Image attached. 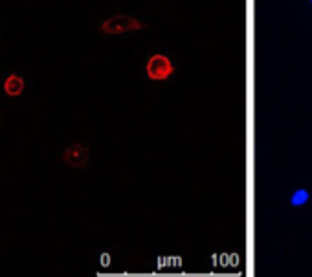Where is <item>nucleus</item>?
Listing matches in <instances>:
<instances>
[{
  "mask_svg": "<svg viewBox=\"0 0 312 277\" xmlns=\"http://www.w3.org/2000/svg\"><path fill=\"white\" fill-rule=\"evenodd\" d=\"M142 28L143 22L138 18L130 17V15H116V17L108 18L101 24V32L107 33V35H118V33L136 32Z\"/></svg>",
  "mask_w": 312,
  "mask_h": 277,
  "instance_id": "nucleus-1",
  "label": "nucleus"
},
{
  "mask_svg": "<svg viewBox=\"0 0 312 277\" xmlns=\"http://www.w3.org/2000/svg\"><path fill=\"white\" fill-rule=\"evenodd\" d=\"M149 79L152 81H165L173 76V63L171 59L164 54H154L147 61V66H145Z\"/></svg>",
  "mask_w": 312,
  "mask_h": 277,
  "instance_id": "nucleus-2",
  "label": "nucleus"
},
{
  "mask_svg": "<svg viewBox=\"0 0 312 277\" xmlns=\"http://www.w3.org/2000/svg\"><path fill=\"white\" fill-rule=\"evenodd\" d=\"M62 160L72 167H85L86 161H88V147L83 143H74L64 151Z\"/></svg>",
  "mask_w": 312,
  "mask_h": 277,
  "instance_id": "nucleus-3",
  "label": "nucleus"
},
{
  "mask_svg": "<svg viewBox=\"0 0 312 277\" xmlns=\"http://www.w3.org/2000/svg\"><path fill=\"white\" fill-rule=\"evenodd\" d=\"M4 90L8 96H20L24 90V79L17 74H9V77L4 81Z\"/></svg>",
  "mask_w": 312,
  "mask_h": 277,
  "instance_id": "nucleus-4",
  "label": "nucleus"
},
{
  "mask_svg": "<svg viewBox=\"0 0 312 277\" xmlns=\"http://www.w3.org/2000/svg\"><path fill=\"white\" fill-rule=\"evenodd\" d=\"M308 191L307 189H298V191H294V195H292V198H290V204L292 206H296V207H299V206H303L305 202L308 200Z\"/></svg>",
  "mask_w": 312,
  "mask_h": 277,
  "instance_id": "nucleus-5",
  "label": "nucleus"
},
{
  "mask_svg": "<svg viewBox=\"0 0 312 277\" xmlns=\"http://www.w3.org/2000/svg\"><path fill=\"white\" fill-rule=\"evenodd\" d=\"M101 263L103 266H108V255H101Z\"/></svg>",
  "mask_w": 312,
  "mask_h": 277,
  "instance_id": "nucleus-6",
  "label": "nucleus"
},
{
  "mask_svg": "<svg viewBox=\"0 0 312 277\" xmlns=\"http://www.w3.org/2000/svg\"><path fill=\"white\" fill-rule=\"evenodd\" d=\"M310 2H312V0H310Z\"/></svg>",
  "mask_w": 312,
  "mask_h": 277,
  "instance_id": "nucleus-7",
  "label": "nucleus"
}]
</instances>
